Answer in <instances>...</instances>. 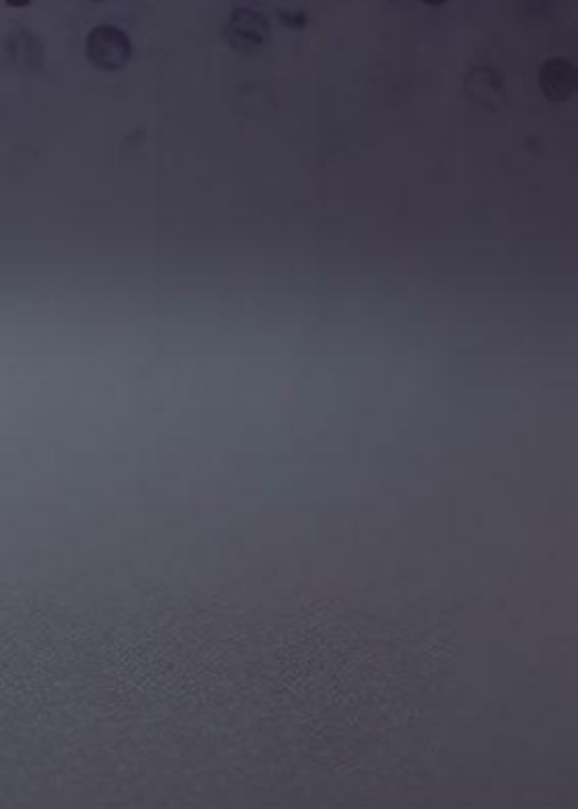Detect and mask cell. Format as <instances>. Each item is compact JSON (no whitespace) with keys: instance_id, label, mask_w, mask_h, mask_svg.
I'll return each instance as SVG.
<instances>
[{"instance_id":"1","label":"cell","mask_w":578,"mask_h":809,"mask_svg":"<svg viewBox=\"0 0 578 809\" xmlns=\"http://www.w3.org/2000/svg\"><path fill=\"white\" fill-rule=\"evenodd\" d=\"M86 55L93 67L103 72H119L134 55V43H130L124 29L103 24L91 29L86 39Z\"/></svg>"},{"instance_id":"2","label":"cell","mask_w":578,"mask_h":809,"mask_svg":"<svg viewBox=\"0 0 578 809\" xmlns=\"http://www.w3.org/2000/svg\"><path fill=\"white\" fill-rule=\"evenodd\" d=\"M269 34H271L269 20L263 18L261 12L246 10V8L235 10L225 29V36H228L230 45H233L235 51L242 55H254L256 51H261V48L269 41Z\"/></svg>"},{"instance_id":"3","label":"cell","mask_w":578,"mask_h":809,"mask_svg":"<svg viewBox=\"0 0 578 809\" xmlns=\"http://www.w3.org/2000/svg\"><path fill=\"white\" fill-rule=\"evenodd\" d=\"M538 84L548 101L567 103L569 98H574L578 86V72L574 67V62L565 57H553L548 62H543L538 70Z\"/></svg>"},{"instance_id":"4","label":"cell","mask_w":578,"mask_h":809,"mask_svg":"<svg viewBox=\"0 0 578 809\" xmlns=\"http://www.w3.org/2000/svg\"><path fill=\"white\" fill-rule=\"evenodd\" d=\"M6 3H8L10 8H27V6L31 3V0H6Z\"/></svg>"},{"instance_id":"5","label":"cell","mask_w":578,"mask_h":809,"mask_svg":"<svg viewBox=\"0 0 578 809\" xmlns=\"http://www.w3.org/2000/svg\"><path fill=\"white\" fill-rule=\"evenodd\" d=\"M420 3H424V6H432V8H439V6H443V3H449V0H420Z\"/></svg>"}]
</instances>
